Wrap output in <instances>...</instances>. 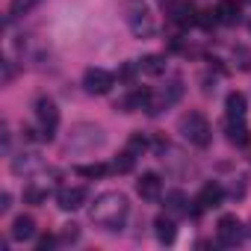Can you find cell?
Returning a JSON list of instances; mask_svg holds the SVG:
<instances>
[{"label": "cell", "mask_w": 251, "mask_h": 251, "mask_svg": "<svg viewBox=\"0 0 251 251\" xmlns=\"http://www.w3.org/2000/svg\"><path fill=\"white\" fill-rule=\"evenodd\" d=\"M216 233H219V242L227 245V248H233V245H239V242L245 239L242 222H239L236 216H222L219 225H216Z\"/></svg>", "instance_id": "cell-7"}, {"label": "cell", "mask_w": 251, "mask_h": 251, "mask_svg": "<svg viewBox=\"0 0 251 251\" xmlns=\"http://www.w3.org/2000/svg\"><path fill=\"white\" fill-rule=\"evenodd\" d=\"M225 198V189L219 183H204L201 186V195H198V207L201 210H210V207H219Z\"/></svg>", "instance_id": "cell-14"}, {"label": "cell", "mask_w": 251, "mask_h": 251, "mask_svg": "<svg viewBox=\"0 0 251 251\" xmlns=\"http://www.w3.org/2000/svg\"><path fill=\"white\" fill-rule=\"evenodd\" d=\"M9 236H12L15 242H27V239H33V236H36V219H33V216H18V219L12 222Z\"/></svg>", "instance_id": "cell-12"}, {"label": "cell", "mask_w": 251, "mask_h": 251, "mask_svg": "<svg viewBox=\"0 0 251 251\" xmlns=\"http://www.w3.org/2000/svg\"><path fill=\"white\" fill-rule=\"evenodd\" d=\"M230 195H233V198H242V195H245V180H242V177H236V180H233Z\"/></svg>", "instance_id": "cell-29"}, {"label": "cell", "mask_w": 251, "mask_h": 251, "mask_svg": "<svg viewBox=\"0 0 251 251\" xmlns=\"http://www.w3.org/2000/svg\"><path fill=\"white\" fill-rule=\"evenodd\" d=\"M53 242H56V239H53L50 233H48V236H42V239H39V251H48V248H53Z\"/></svg>", "instance_id": "cell-30"}, {"label": "cell", "mask_w": 251, "mask_h": 251, "mask_svg": "<svg viewBox=\"0 0 251 251\" xmlns=\"http://www.w3.org/2000/svg\"><path fill=\"white\" fill-rule=\"evenodd\" d=\"M169 15H172V21L180 24V27L198 24V12H195V6L189 3V0H175V3L169 6Z\"/></svg>", "instance_id": "cell-10"}, {"label": "cell", "mask_w": 251, "mask_h": 251, "mask_svg": "<svg viewBox=\"0 0 251 251\" xmlns=\"http://www.w3.org/2000/svg\"><path fill=\"white\" fill-rule=\"evenodd\" d=\"M39 3H42V0H12V3H9V21L27 15V12H30L33 6H39Z\"/></svg>", "instance_id": "cell-23"}, {"label": "cell", "mask_w": 251, "mask_h": 251, "mask_svg": "<svg viewBox=\"0 0 251 251\" xmlns=\"http://www.w3.org/2000/svg\"><path fill=\"white\" fill-rule=\"evenodd\" d=\"M163 3H166V0H163Z\"/></svg>", "instance_id": "cell-34"}, {"label": "cell", "mask_w": 251, "mask_h": 251, "mask_svg": "<svg viewBox=\"0 0 251 251\" xmlns=\"http://www.w3.org/2000/svg\"><path fill=\"white\" fill-rule=\"evenodd\" d=\"M248 3H251V0H248Z\"/></svg>", "instance_id": "cell-33"}, {"label": "cell", "mask_w": 251, "mask_h": 251, "mask_svg": "<svg viewBox=\"0 0 251 251\" xmlns=\"http://www.w3.org/2000/svg\"><path fill=\"white\" fill-rule=\"evenodd\" d=\"M42 166H45V160H42L39 154H33V151L12 157V172H15V175H33V172H39Z\"/></svg>", "instance_id": "cell-11"}, {"label": "cell", "mask_w": 251, "mask_h": 251, "mask_svg": "<svg viewBox=\"0 0 251 251\" xmlns=\"http://www.w3.org/2000/svg\"><path fill=\"white\" fill-rule=\"evenodd\" d=\"M177 127H180L183 139H186L189 145H195V148H207V145L213 142L210 121H207V118H204V112H198V109H189V112H183Z\"/></svg>", "instance_id": "cell-3"}, {"label": "cell", "mask_w": 251, "mask_h": 251, "mask_svg": "<svg viewBox=\"0 0 251 251\" xmlns=\"http://www.w3.org/2000/svg\"><path fill=\"white\" fill-rule=\"evenodd\" d=\"M133 166H136V154H133V151H121V154L112 160V172H118V175L133 172Z\"/></svg>", "instance_id": "cell-21"}, {"label": "cell", "mask_w": 251, "mask_h": 251, "mask_svg": "<svg viewBox=\"0 0 251 251\" xmlns=\"http://www.w3.org/2000/svg\"><path fill=\"white\" fill-rule=\"evenodd\" d=\"M98 145H103V130L95 127V124H77V127L71 130V136H68V148L71 151H92Z\"/></svg>", "instance_id": "cell-4"}, {"label": "cell", "mask_w": 251, "mask_h": 251, "mask_svg": "<svg viewBox=\"0 0 251 251\" xmlns=\"http://www.w3.org/2000/svg\"><path fill=\"white\" fill-rule=\"evenodd\" d=\"M136 192H139L142 201H157V198L163 195V180H160V175L145 172V175L136 180Z\"/></svg>", "instance_id": "cell-9"}, {"label": "cell", "mask_w": 251, "mask_h": 251, "mask_svg": "<svg viewBox=\"0 0 251 251\" xmlns=\"http://www.w3.org/2000/svg\"><path fill=\"white\" fill-rule=\"evenodd\" d=\"M216 15H219V24L233 27V24L239 21V3H236V0H219Z\"/></svg>", "instance_id": "cell-18"}, {"label": "cell", "mask_w": 251, "mask_h": 251, "mask_svg": "<svg viewBox=\"0 0 251 251\" xmlns=\"http://www.w3.org/2000/svg\"><path fill=\"white\" fill-rule=\"evenodd\" d=\"M36 118L42 124V139L50 142L53 133H56V127H59V106L50 98H39L36 100Z\"/></svg>", "instance_id": "cell-5"}, {"label": "cell", "mask_w": 251, "mask_h": 251, "mask_svg": "<svg viewBox=\"0 0 251 251\" xmlns=\"http://www.w3.org/2000/svg\"><path fill=\"white\" fill-rule=\"evenodd\" d=\"M124 21H127L130 33L136 39H151L157 33V24H154V15H151V6L145 0H124Z\"/></svg>", "instance_id": "cell-2"}, {"label": "cell", "mask_w": 251, "mask_h": 251, "mask_svg": "<svg viewBox=\"0 0 251 251\" xmlns=\"http://www.w3.org/2000/svg\"><path fill=\"white\" fill-rule=\"evenodd\" d=\"M198 24H201L204 30H213V27L219 24V15H216V9H207V12H198Z\"/></svg>", "instance_id": "cell-27"}, {"label": "cell", "mask_w": 251, "mask_h": 251, "mask_svg": "<svg viewBox=\"0 0 251 251\" xmlns=\"http://www.w3.org/2000/svg\"><path fill=\"white\" fill-rule=\"evenodd\" d=\"M127 151H133V154L139 157L142 151H148V139H145L142 133H133V136H130V142H127Z\"/></svg>", "instance_id": "cell-25"}, {"label": "cell", "mask_w": 251, "mask_h": 251, "mask_svg": "<svg viewBox=\"0 0 251 251\" xmlns=\"http://www.w3.org/2000/svg\"><path fill=\"white\" fill-rule=\"evenodd\" d=\"M233 59L239 62V68H242V71H251V50H248V48L236 45V48H233Z\"/></svg>", "instance_id": "cell-24"}, {"label": "cell", "mask_w": 251, "mask_h": 251, "mask_svg": "<svg viewBox=\"0 0 251 251\" xmlns=\"http://www.w3.org/2000/svg\"><path fill=\"white\" fill-rule=\"evenodd\" d=\"M225 130H227V142L230 145H248V139H251V133H248V127L242 124V118H227V124H225Z\"/></svg>", "instance_id": "cell-13"}, {"label": "cell", "mask_w": 251, "mask_h": 251, "mask_svg": "<svg viewBox=\"0 0 251 251\" xmlns=\"http://www.w3.org/2000/svg\"><path fill=\"white\" fill-rule=\"evenodd\" d=\"M9 207H12V195L3 192V198H0V213H9Z\"/></svg>", "instance_id": "cell-31"}, {"label": "cell", "mask_w": 251, "mask_h": 251, "mask_svg": "<svg viewBox=\"0 0 251 251\" xmlns=\"http://www.w3.org/2000/svg\"><path fill=\"white\" fill-rule=\"evenodd\" d=\"M112 166H103V163H89V166H77V175L80 177H103L109 175Z\"/></svg>", "instance_id": "cell-22"}, {"label": "cell", "mask_w": 251, "mask_h": 251, "mask_svg": "<svg viewBox=\"0 0 251 251\" xmlns=\"http://www.w3.org/2000/svg\"><path fill=\"white\" fill-rule=\"evenodd\" d=\"M139 71L148 74V77H163V74H166V56H160V53L142 56V59H139Z\"/></svg>", "instance_id": "cell-15"}, {"label": "cell", "mask_w": 251, "mask_h": 251, "mask_svg": "<svg viewBox=\"0 0 251 251\" xmlns=\"http://www.w3.org/2000/svg\"><path fill=\"white\" fill-rule=\"evenodd\" d=\"M86 198H89V189L86 186H65V189L56 192V204L62 210H80L86 204Z\"/></svg>", "instance_id": "cell-8"}, {"label": "cell", "mask_w": 251, "mask_h": 251, "mask_svg": "<svg viewBox=\"0 0 251 251\" xmlns=\"http://www.w3.org/2000/svg\"><path fill=\"white\" fill-rule=\"evenodd\" d=\"M130 213V204H127V195H121V192H103L95 198L89 216L98 227L103 230H121L124 219H127Z\"/></svg>", "instance_id": "cell-1"}, {"label": "cell", "mask_w": 251, "mask_h": 251, "mask_svg": "<svg viewBox=\"0 0 251 251\" xmlns=\"http://www.w3.org/2000/svg\"><path fill=\"white\" fill-rule=\"evenodd\" d=\"M77 236H80V227H77V225H65V230H62L59 239H62V242H74Z\"/></svg>", "instance_id": "cell-28"}, {"label": "cell", "mask_w": 251, "mask_h": 251, "mask_svg": "<svg viewBox=\"0 0 251 251\" xmlns=\"http://www.w3.org/2000/svg\"><path fill=\"white\" fill-rule=\"evenodd\" d=\"M115 86V74H109L106 68H86L83 74V89L89 95H106Z\"/></svg>", "instance_id": "cell-6"}, {"label": "cell", "mask_w": 251, "mask_h": 251, "mask_svg": "<svg viewBox=\"0 0 251 251\" xmlns=\"http://www.w3.org/2000/svg\"><path fill=\"white\" fill-rule=\"evenodd\" d=\"M245 109H248V100H245L242 92H230V95L225 98V112H227V118H245Z\"/></svg>", "instance_id": "cell-17"}, {"label": "cell", "mask_w": 251, "mask_h": 251, "mask_svg": "<svg viewBox=\"0 0 251 251\" xmlns=\"http://www.w3.org/2000/svg\"><path fill=\"white\" fill-rule=\"evenodd\" d=\"M148 100H151V92L148 89H133L127 98L121 100V109L124 112H136V109H148Z\"/></svg>", "instance_id": "cell-16"}, {"label": "cell", "mask_w": 251, "mask_h": 251, "mask_svg": "<svg viewBox=\"0 0 251 251\" xmlns=\"http://www.w3.org/2000/svg\"><path fill=\"white\" fill-rule=\"evenodd\" d=\"M154 227H157V239H160V242H175V236H177V225H175V219H169V216H157Z\"/></svg>", "instance_id": "cell-20"}, {"label": "cell", "mask_w": 251, "mask_h": 251, "mask_svg": "<svg viewBox=\"0 0 251 251\" xmlns=\"http://www.w3.org/2000/svg\"><path fill=\"white\" fill-rule=\"evenodd\" d=\"M133 71H136V68H133V65H124V68H121V74H118V77H121V80H130V77H133Z\"/></svg>", "instance_id": "cell-32"}, {"label": "cell", "mask_w": 251, "mask_h": 251, "mask_svg": "<svg viewBox=\"0 0 251 251\" xmlns=\"http://www.w3.org/2000/svg\"><path fill=\"white\" fill-rule=\"evenodd\" d=\"M189 201H186V195L180 192V189H172V192H166V210L172 213V216H183V213H189V207H186Z\"/></svg>", "instance_id": "cell-19"}, {"label": "cell", "mask_w": 251, "mask_h": 251, "mask_svg": "<svg viewBox=\"0 0 251 251\" xmlns=\"http://www.w3.org/2000/svg\"><path fill=\"white\" fill-rule=\"evenodd\" d=\"M45 198H48V192L39 189V186H27V189H24V201H27V204H42Z\"/></svg>", "instance_id": "cell-26"}]
</instances>
